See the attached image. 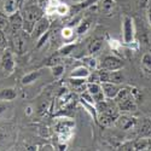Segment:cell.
<instances>
[{
	"label": "cell",
	"mask_w": 151,
	"mask_h": 151,
	"mask_svg": "<svg viewBox=\"0 0 151 151\" xmlns=\"http://www.w3.org/2000/svg\"><path fill=\"white\" fill-rule=\"evenodd\" d=\"M146 17H147V23H149V26L151 27V5H149L147 9H146Z\"/></svg>",
	"instance_id": "30"
},
{
	"label": "cell",
	"mask_w": 151,
	"mask_h": 151,
	"mask_svg": "<svg viewBox=\"0 0 151 151\" xmlns=\"http://www.w3.org/2000/svg\"><path fill=\"white\" fill-rule=\"evenodd\" d=\"M17 97V91L12 87H7V88H3L0 91V99L3 102H11V100L16 99Z\"/></svg>",
	"instance_id": "13"
},
{
	"label": "cell",
	"mask_w": 151,
	"mask_h": 151,
	"mask_svg": "<svg viewBox=\"0 0 151 151\" xmlns=\"http://www.w3.org/2000/svg\"><path fill=\"white\" fill-rule=\"evenodd\" d=\"M123 68V62L116 57V56H105L102 62V69L114 71V70H121Z\"/></svg>",
	"instance_id": "6"
},
{
	"label": "cell",
	"mask_w": 151,
	"mask_h": 151,
	"mask_svg": "<svg viewBox=\"0 0 151 151\" xmlns=\"http://www.w3.org/2000/svg\"><path fill=\"white\" fill-rule=\"evenodd\" d=\"M59 150H67V144L60 143V144H59Z\"/></svg>",
	"instance_id": "32"
},
{
	"label": "cell",
	"mask_w": 151,
	"mask_h": 151,
	"mask_svg": "<svg viewBox=\"0 0 151 151\" xmlns=\"http://www.w3.org/2000/svg\"><path fill=\"white\" fill-rule=\"evenodd\" d=\"M90 28H91V21H90L88 18H85V19H82V21L79 23V26H78V28H76V34L82 35V34H85V33L88 32Z\"/></svg>",
	"instance_id": "16"
},
{
	"label": "cell",
	"mask_w": 151,
	"mask_h": 151,
	"mask_svg": "<svg viewBox=\"0 0 151 151\" xmlns=\"http://www.w3.org/2000/svg\"><path fill=\"white\" fill-rule=\"evenodd\" d=\"M70 12V6H68L67 4H63V3H59L56 7V14L60 15V16H65Z\"/></svg>",
	"instance_id": "23"
},
{
	"label": "cell",
	"mask_w": 151,
	"mask_h": 151,
	"mask_svg": "<svg viewBox=\"0 0 151 151\" xmlns=\"http://www.w3.org/2000/svg\"><path fill=\"white\" fill-rule=\"evenodd\" d=\"M133 147V150H151V143L147 139H139L134 143Z\"/></svg>",
	"instance_id": "19"
},
{
	"label": "cell",
	"mask_w": 151,
	"mask_h": 151,
	"mask_svg": "<svg viewBox=\"0 0 151 151\" xmlns=\"http://www.w3.org/2000/svg\"><path fill=\"white\" fill-rule=\"evenodd\" d=\"M102 47H103V41L102 40H93L92 42H90V45H88V53L90 55H93V53H97V52H99L100 50H102Z\"/></svg>",
	"instance_id": "18"
},
{
	"label": "cell",
	"mask_w": 151,
	"mask_h": 151,
	"mask_svg": "<svg viewBox=\"0 0 151 151\" xmlns=\"http://www.w3.org/2000/svg\"><path fill=\"white\" fill-rule=\"evenodd\" d=\"M90 74H91V69H88L86 65H79L70 73V78L87 80V78L90 76Z\"/></svg>",
	"instance_id": "11"
},
{
	"label": "cell",
	"mask_w": 151,
	"mask_h": 151,
	"mask_svg": "<svg viewBox=\"0 0 151 151\" xmlns=\"http://www.w3.org/2000/svg\"><path fill=\"white\" fill-rule=\"evenodd\" d=\"M42 14H44L42 9L40 6H36V5H32V6H28V7L24 9L23 14H22L23 29L24 30L27 29L28 33H32L34 24L42 17Z\"/></svg>",
	"instance_id": "1"
},
{
	"label": "cell",
	"mask_w": 151,
	"mask_h": 151,
	"mask_svg": "<svg viewBox=\"0 0 151 151\" xmlns=\"http://www.w3.org/2000/svg\"><path fill=\"white\" fill-rule=\"evenodd\" d=\"M22 0H5L4 1V12L7 16H11L18 12Z\"/></svg>",
	"instance_id": "9"
},
{
	"label": "cell",
	"mask_w": 151,
	"mask_h": 151,
	"mask_svg": "<svg viewBox=\"0 0 151 151\" xmlns=\"http://www.w3.org/2000/svg\"><path fill=\"white\" fill-rule=\"evenodd\" d=\"M120 87L116 83L112 82H102V91L104 93V97L108 99H115L116 96L120 92Z\"/></svg>",
	"instance_id": "8"
},
{
	"label": "cell",
	"mask_w": 151,
	"mask_h": 151,
	"mask_svg": "<svg viewBox=\"0 0 151 151\" xmlns=\"http://www.w3.org/2000/svg\"><path fill=\"white\" fill-rule=\"evenodd\" d=\"M135 1H137V5L139 9H147L150 0H135Z\"/></svg>",
	"instance_id": "28"
},
{
	"label": "cell",
	"mask_w": 151,
	"mask_h": 151,
	"mask_svg": "<svg viewBox=\"0 0 151 151\" xmlns=\"http://www.w3.org/2000/svg\"><path fill=\"white\" fill-rule=\"evenodd\" d=\"M27 114H28V115H30V114H32V108H30V106H28V108H27Z\"/></svg>",
	"instance_id": "33"
},
{
	"label": "cell",
	"mask_w": 151,
	"mask_h": 151,
	"mask_svg": "<svg viewBox=\"0 0 151 151\" xmlns=\"http://www.w3.org/2000/svg\"><path fill=\"white\" fill-rule=\"evenodd\" d=\"M51 26L50 23V19L48 18H45V17H41L39 21H37L34 27H33V30H32V35L36 39H40L42 35H45L47 32H48V28Z\"/></svg>",
	"instance_id": "7"
},
{
	"label": "cell",
	"mask_w": 151,
	"mask_h": 151,
	"mask_svg": "<svg viewBox=\"0 0 151 151\" xmlns=\"http://www.w3.org/2000/svg\"><path fill=\"white\" fill-rule=\"evenodd\" d=\"M82 62H83V65H86L88 69H93V70H96L97 69V67H98V63H97V59L96 58H93V57H85L83 59H82Z\"/></svg>",
	"instance_id": "22"
},
{
	"label": "cell",
	"mask_w": 151,
	"mask_h": 151,
	"mask_svg": "<svg viewBox=\"0 0 151 151\" xmlns=\"http://www.w3.org/2000/svg\"><path fill=\"white\" fill-rule=\"evenodd\" d=\"M39 76H40V73L39 71H32L29 74H26L22 78V80H21L22 81V85H30V83H33Z\"/></svg>",
	"instance_id": "17"
},
{
	"label": "cell",
	"mask_w": 151,
	"mask_h": 151,
	"mask_svg": "<svg viewBox=\"0 0 151 151\" xmlns=\"http://www.w3.org/2000/svg\"><path fill=\"white\" fill-rule=\"evenodd\" d=\"M62 35H63V37H64L65 40H70L71 37L74 36V30L70 27H67V28H64L62 30Z\"/></svg>",
	"instance_id": "26"
},
{
	"label": "cell",
	"mask_w": 151,
	"mask_h": 151,
	"mask_svg": "<svg viewBox=\"0 0 151 151\" xmlns=\"http://www.w3.org/2000/svg\"><path fill=\"white\" fill-rule=\"evenodd\" d=\"M9 19H10L11 29L14 33L19 32L23 28V17H22V15L19 14V12H16V14L9 16Z\"/></svg>",
	"instance_id": "10"
},
{
	"label": "cell",
	"mask_w": 151,
	"mask_h": 151,
	"mask_svg": "<svg viewBox=\"0 0 151 151\" xmlns=\"http://www.w3.org/2000/svg\"><path fill=\"white\" fill-rule=\"evenodd\" d=\"M75 127V121L71 119L62 117L58 119L55 123V129L58 135H71V131Z\"/></svg>",
	"instance_id": "4"
},
{
	"label": "cell",
	"mask_w": 151,
	"mask_h": 151,
	"mask_svg": "<svg viewBox=\"0 0 151 151\" xmlns=\"http://www.w3.org/2000/svg\"><path fill=\"white\" fill-rule=\"evenodd\" d=\"M140 67H142L143 73L147 78L151 79V53L150 52H146L143 55L142 60H140Z\"/></svg>",
	"instance_id": "12"
},
{
	"label": "cell",
	"mask_w": 151,
	"mask_h": 151,
	"mask_svg": "<svg viewBox=\"0 0 151 151\" xmlns=\"http://www.w3.org/2000/svg\"><path fill=\"white\" fill-rule=\"evenodd\" d=\"M116 124L119 127H121L122 129H128L129 127L134 124V119L128 116V115H122V116H117L116 119Z\"/></svg>",
	"instance_id": "14"
},
{
	"label": "cell",
	"mask_w": 151,
	"mask_h": 151,
	"mask_svg": "<svg viewBox=\"0 0 151 151\" xmlns=\"http://www.w3.org/2000/svg\"><path fill=\"white\" fill-rule=\"evenodd\" d=\"M7 109V105L5 103H0V114H3V112H5Z\"/></svg>",
	"instance_id": "31"
},
{
	"label": "cell",
	"mask_w": 151,
	"mask_h": 151,
	"mask_svg": "<svg viewBox=\"0 0 151 151\" xmlns=\"http://www.w3.org/2000/svg\"><path fill=\"white\" fill-rule=\"evenodd\" d=\"M97 1H99V0H86V1L80 3V4L76 5V6H71L70 10H73V11H75V12H78V11H80V10H82V9H86V7H88V6L93 5V4H96Z\"/></svg>",
	"instance_id": "21"
},
{
	"label": "cell",
	"mask_w": 151,
	"mask_h": 151,
	"mask_svg": "<svg viewBox=\"0 0 151 151\" xmlns=\"http://www.w3.org/2000/svg\"><path fill=\"white\" fill-rule=\"evenodd\" d=\"M15 37H14V45H15V48L18 53H23L24 50H26V40H24V37L19 34V32H16L15 33Z\"/></svg>",
	"instance_id": "15"
},
{
	"label": "cell",
	"mask_w": 151,
	"mask_h": 151,
	"mask_svg": "<svg viewBox=\"0 0 151 151\" xmlns=\"http://www.w3.org/2000/svg\"><path fill=\"white\" fill-rule=\"evenodd\" d=\"M102 7L105 12H110L112 10V7H114V0H103Z\"/></svg>",
	"instance_id": "27"
},
{
	"label": "cell",
	"mask_w": 151,
	"mask_h": 151,
	"mask_svg": "<svg viewBox=\"0 0 151 151\" xmlns=\"http://www.w3.org/2000/svg\"><path fill=\"white\" fill-rule=\"evenodd\" d=\"M51 70H52V75L55 76V79H59L63 76V74H64V65L59 64V63H56L55 65H52Z\"/></svg>",
	"instance_id": "20"
},
{
	"label": "cell",
	"mask_w": 151,
	"mask_h": 151,
	"mask_svg": "<svg viewBox=\"0 0 151 151\" xmlns=\"http://www.w3.org/2000/svg\"><path fill=\"white\" fill-rule=\"evenodd\" d=\"M9 16L5 14V12H0V29L5 28L7 24L10 23V19L7 18Z\"/></svg>",
	"instance_id": "25"
},
{
	"label": "cell",
	"mask_w": 151,
	"mask_h": 151,
	"mask_svg": "<svg viewBox=\"0 0 151 151\" xmlns=\"http://www.w3.org/2000/svg\"><path fill=\"white\" fill-rule=\"evenodd\" d=\"M116 103L120 108V110L123 111H135L137 104L134 102V97L132 94V91L127 88H121L119 94L115 98Z\"/></svg>",
	"instance_id": "2"
},
{
	"label": "cell",
	"mask_w": 151,
	"mask_h": 151,
	"mask_svg": "<svg viewBox=\"0 0 151 151\" xmlns=\"http://www.w3.org/2000/svg\"><path fill=\"white\" fill-rule=\"evenodd\" d=\"M0 63H1V68L6 74H12L15 70V58H14V53H12L11 50H5L1 55V59H0Z\"/></svg>",
	"instance_id": "5"
},
{
	"label": "cell",
	"mask_w": 151,
	"mask_h": 151,
	"mask_svg": "<svg viewBox=\"0 0 151 151\" xmlns=\"http://www.w3.org/2000/svg\"><path fill=\"white\" fill-rule=\"evenodd\" d=\"M6 46V37H5V33L3 32V29H0V48H3Z\"/></svg>",
	"instance_id": "29"
},
{
	"label": "cell",
	"mask_w": 151,
	"mask_h": 151,
	"mask_svg": "<svg viewBox=\"0 0 151 151\" xmlns=\"http://www.w3.org/2000/svg\"><path fill=\"white\" fill-rule=\"evenodd\" d=\"M122 39L123 42L131 45L135 39V24L134 19L129 16H123L122 18Z\"/></svg>",
	"instance_id": "3"
},
{
	"label": "cell",
	"mask_w": 151,
	"mask_h": 151,
	"mask_svg": "<svg viewBox=\"0 0 151 151\" xmlns=\"http://www.w3.org/2000/svg\"><path fill=\"white\" fill-rule=\"evenodd\" d=\"M74 48H75V45L74 44H68V45H64L62 48H59L58 52H59L60 56H68Z\"/></svg>",
	"instance_id": "24"
}]
</instances>
